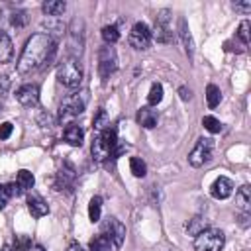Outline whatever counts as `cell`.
<instances>
[{"label": "cell", "mask_w": 251, "mask_h": 251, "mask_svg": "<svg viewBox=\"0 0 251 251\" xmlns=\"http://www.w3.org/2000/svg\"><path fill=\"white\" fill-rule=\"evenodd\" d=\"M169 20H171V12H169V10H161V12L157 14V20H155V37H157V41L169 43V41L173 39Z\"/></svg>", "instance_id": "cell-11"}, {"label": "cell", "mask_w": 251, "mask_h": 251, "mask_svg": "<svg viewBox=\"0 0 251 251\" xmlns=\"http://www.w3.org/2000/svg\"><path fill=\"white\" fill-rule=\"evenodd\" d=\"M75 180V171L71 165H67V169H61V173L57 175V190H63V186H73Z\"/></svg>", "instance_id": "cell-21"}, {"label": "cell", "mask_w": 251, "mask_h": 251, "mask_svg": "<svg viewBox=\"0 0 251 251\" xmlns=\"http://www.w3.org/2000/svg\"><path fill=\"white\" fill-rule=\"evenodd\" d=\"M235 206H237L243 214L249 212V208H251V188H249L247 184H243V186L235 192Z\"/></svg>", "instance_id": "cell-16"}, {"label": "cell", "mask_w": 251, "mask_h": 251, "mask_svg": "<svg viewBox=\"0 0 251 251\" xmlns=\"http://www.w3.org/2000/svg\"><path fill=\"white\" fill-rule=\"evenodd\" d=\"M202 126H204V129H208L210 133H220V129H222L220 120L214 118V116H204V118H202Z\"/></svg>", "instance_id": "cell-28"}, {"label": "cell", "mask_w": 251, "mask_h": 251, "mask_svg": "<svg viewBox=\"0 0 251 251\" xmlns=\"http://www.w3.org/2000/svg\"><path fill=\"white\" fill-rule=\"evenodd\" d=\"M102 39H104L108 45L116 43V41L120 39V31H118V27H116V25H104V27H102Z\"/></svg>", "instance_id": "cell-26"}, {"label": "cell", "mask_w": 251, "mask_h": 251, "mask_svg": "<svg viewBox=\"0 0 251 251\" xmlns=\"http://www.w3.org/2000/svg\"><path fill=\"white\" fill-rule=\"evenodd\" d=\"M33 182H35V178H33V175H31L29 171H25V169L18 171V176H16V184H18L20 192L33 188Z\"/></svg>", "instance_id": "cell-20"}, {"label": "cell", "mask_w": 251, "mask_h": 251, "mask_svg": "<svg viewBox=\"0 0 251 251\" xmlns=\"http://www.w3.org/2000/svg\"><path fill=\"white\" fill-rule=\"evenodd\" d=\"M220 100H222L220 88H218L216 84H208V86H206V102H208V106H210V108H216V106L220 104Z\"/></svg>", "instance_id": "cell-23"}, {"label": "cell", "mask_w": 251, "mask_h": 251, "mask_svg": "<svg viewBox=\"0 0 251 251\" xmlns=\"http://www.w3.org/2000/svg\"><path fill=\"white\" fill-rule=\"evenodd\" d=\"M118 145V129L114 126H106L92 143V157L96 161H104L110 155H114V149Z\"/></svg>", "instance_id": "cell-2"}, {"label": "cell", "mask_w": 251, "mask_h": 251, "mask_svg": "<svg viewBox=\"0 0 251 251\" xmlns=\"http://www.w3.org/2000/svg\"><path fill=\"white\" fill-rule=\"evenodd\" d=\"M16 98L22 106L25 108H35L39 104V88L37 84H22L18 90H16Z\"/></svg>", "instance_id": "cell-10"}, {"label": "cell", "mask_w": 251, "mask_h": 251, "mask_svg": "<svg viewBox=\"0 0 251 251\" xmlns=\"http://www.w3.org/2000/svg\"><path fill=\"white\" fill-rule=\"evenodd\" d=\"M86 100H88L86 92H76V94L67 96L59 106V122L65 124V122H71L73 118H76L78 114H82L86 108Z\"/></svg>", "instance_id": "cell-3"}, {"label": "cell", "mask_w": 251, "mask_h": 251, "mask_svg": "<svg viewBox=\"0 0 251 251\" xmlns=\"http://www.w3.org/2000/svg\"><path fill=\"white\" fill-rule=\"evenodd\" d=\"M31 251H45V249H43V245H39V243H35V245H33V249H31Z\"/></svg>", "instance_id": "cell-38"}, {"label": "cell", "mask_w": 251, "mask_h": 251, "mask_svg": "<svg viewBox=\"0 0 251 251\" xmlns=\"http://www.w3.org/2000/svg\"><path fill=\"white\" fill-rule=\"evenodd\" d=\"M14 55V45L12 39L6 31H0V63H8Z\"/></svg>", "instance_id": "cell-18"}, {"label": "cell", "mask_w": 251, "mask_h": 251, "mask_svg": "<svg viewBox=\"0 0 251 251\" xmlns=\"http://www.w3.org/2000/svg\"><path fill=\"white\" fill-rule=\"evenodd\" d=\"M63 135H65V141H67V143H71V145H75V147H80V145H82L84 131H82L80 126H76V124H69V126L65 127Z\"/></svg>", "instance_id": "cell-14"}, {"label": "cell", "mask_w": 251, "mask_h": 251, "mask_svg": "<svg viewBox=\"0 0 251 251\" xmlns=\"http://www.w3.org/2000/svg\"><path fill=\"white\" fill-rule=\"evenodd\" d=\"M233 8H235L237 12H241V14H249V12H251V2H249V0H247V2H235Z\"/></svg>", "instance_id": "cell-35"}, {"label": "cell", "mask_w": 251, "mask_h": 251, "mask_svg": "<svg viewBox=\"0 0 251 251\" xmlns=\"http://www.w3.org/2000/svg\"><path fill=\"white\" fill-rule=\"evenodd\" d=\"M178 92H180V98H182V100H188V98H190V90H186V88H180Z\"/></svg>", "instance_id": "cell-36"}, {"label": "cell", "mask_w": 251, "mask_h": 251, "mask_svg": "<svg viewBox=\"0 0 251 251\" xmlns=\"http://www.w3.org/2000/svg\"><path fill=\"white\" fill-rule=\"evenodd\" d=\"M212 151H214V141L210 137H200L194 145V149L188 153V163L192 167H202L204 163L210 161L212 157Z\"/></svg>", "instance_id": "cell-6"}, {"label": "cell", "mask_w": 251, "mask_h": 251, "mask_svg": "<svg viewBox=\"0 0 251 251\" xmlns=\"http://www.w3.org/2000/svg\"><path fill=\"white\" fill-rule=\"evenodd\" d=\"M90 251H114V243L106 235H98L90 241Z\"/></svg>", "instance_id": "cell-22"}, {"label": "cell", "mask_w": 251, "mask_h": 251, "mask_svg": "<svg viewBox=\"0 0 251 251\" xmlns=\"http://www.w3.org/2000/svg\"><path fill=\"white\" fill-rule=\"evenodd\" d=\"M41 10H43V14L49 16V18H59V16L67 10V4H65L63 0H49V2H43Z\"/></svg>", "instance_id": "cell-19"}, {"label": "cell", "mask_w": 251, "mask_h": 251, "mask_svg": "<svg viewBox=\"0 0 251 251\" xmlns=\"http://www.w3.org/2000/svg\"><path fill=\"white\" fill-rule=\"evenodd\" d=\"M224 243H226V235L216 227H206L194 237L196 251H222Z\"/></svg>", "instance_id": "cell-4"}, {"label": "cell", "mask_w": 251, "mask_h": 251, "mask_svg": "<svg viewBox=\"0 0 251 251\" xmlns=\"http://www.w3.org/2000/svg\"><path fill=\"white\" fill-rule=\"evenodd\" d=\"M27 210H29V214H31L33 218H43V216L49 214L47 202H45L39 194H35V192H31V194L27 196Z\"/></svg>", "instance_id": "cell-13"}, {"label": "cell", "mask_w": 251, "mask_h": 251, "mask_svg": "<svg viewBox=\"0 0 251 251\" xmlns=\"http://www.w3.org/2000/svg\"><path fill=\"white\" fill-rule=\"evenodd\" d=\"M57 80L67 88H76L82 82V69L76 59H67L57 69Z\"/></svg>", "instance_id": "cell-5"}, {"label": "cell", "mask_w": 251, "mask_h": 251, "mask_svg": "<svg viewBox=\"0 0 251 251\" xmlns=\"http://www.w3.org/2000/svg\"><path fill=\"white\" fill-rule=\"evenodd\" d=\"M157 120H159V116H157V112L155 110H151V108H141L139 112H137V122L145 127V129H151V127H155L157 126Z\"/></svg>", "instance_id": "cell-17"}, {"label": "cell", "mask_w": 251, "mask_h": 251, "mask_svg": "<svg viewBox=\"0 0 251 251\" xmlns=\"http://www.w3.org/2000/svg\"><path fill=\"white\" fill-rule=\"evenodd\" d=\"M161 100H163V86L159 82H153L151 84V90H149V96H147V102L151 106H157Z\"/></svg>", "instance_id": "cell-27"}, {"label": "cell", "mask_w": 251, "mask_h": 251, "mask_svg": "<svg viewBox=\"0 0 251 251\" xmlns=\"http://www.w3.org/2000/svg\"><path fill=\"white\" fill-rule=\"evenodd\" d=\"M0 251H14V249H12V247H10V245H4V247H2V249H0Z\"/></svg>", "instance_id": "cell-39"}, {"label": "cell", "mask_w": 251, "mask_h": 251, "mask_svg": "<svg viewBox=\"0 0 251 251\" xmlns=\"http://www.w3.org/2000/svg\"><path fill=\"white\" fill-rule=\"evenodd\" d=\"M237 39L241 41L243 47H247V43H249V22H247V20L241 22V25H239V29H237Z\"/></svg>", "instance_id": "cell-29"}, {"label": "cell", "mask_w": 251, "mask_h": 251, "mask_svg": "<svg viewBox=\"0 0 251 251\" xmlns=\"http://www.w3.org/2000/svg\"><path fill=\"white\" fill-rule=\"evenodd\" d=\"M8 90H10V78L8 76H0V106L4 104Z\"/></svg>", "instance_id": "cell-32"}, {"label": "cell", "mask_w": 251, "mask_h": 251, "mask_svg": "<svg viewBox=\"0 0 251 251\" xmlns=\"http://www.w3.org/2000/svg\"><path fill=\"white\" fill-rule=\"evenodd\" d=\"M106 126H110V122L106 120V112H104V110H100V112H98V118L94 120V129L100 133V131H102Z\"/></svg>", "instance_id": "cell-31"}, {"label": "cell", "mask_w": 251, "mask_h": 251, "mask_svg": "<svg viewBox=\"0 0 251 251\" xmlns=\"http://www.w3.org/2000/svg\"><path fill=\"white\" fill-rule=\"evenodd\" d=\"M67 251H84V249H82V247H80V245H78V243H71V245H69V249H67Z\"/></svg>", "instance_id": "cell-37"}, {"label": "cell", "mask_w": 251, "mask_h": 251, "mask_svg": "<svg viewBox=\"0 0 251 251\" xmlns=\"http://www.w3.org/2000/svg\"><path fill=\"white\" fill-rule=\"evenodd\" d=\"M129 169H131V175L137 176V178H143L145 173H147V167L139 157H131L129 159Z\"/></svg>", "instance_id": "cell-25"}, {"label": "cell", "mask_w": 251, "mask_h": 251, "mask_svg": "<svg viewBox=\"0 0 251 251\" xmlns=\"http://www.w3.org/2000/svg\"><path fill=\"white\" fill-rule=\"evenodd\" d=\"M100 214H102V198L94 196L90 200V204H88V218H90V222H98Z\"/></svg>", "instance_id": "cell-24"}, {"label": "cell", "mask_w": 251, "mask_h": 251, "mask_svg": "<svg viewBox=\"0 0 251 251\" xmlns=\"http://www.w3.org/2000/svg\"><path fill=\"white\" fill-rule=\"evenodd\" d=\"M31 239L27 235H16V251H29Z\"/></svg>", "instance_id": "cell-30"}, {"label": "cell", "mask_w": 251, "mask_h": 251, "mask_svg": "<svg viewBox=\"0 0 251 251\" xmlns=\"http://www.w3.org/2000/svg\"><path fill=\"white\" fill-rule=\"evenodd\" d=\"M24 24H25V14L24 12L12 14V25L14 27H24Z\"/></svg>", "instance_id": "cell-33"}, {"label": "cell", "mask_w": 251, "mask_h": 251, "mask_svg": "<svg viewBox=\"0 0 251 251\" xmlns=\"http://www.w3.org/2000/svg\"><path fill=\"white\" fill-rule=\"evenodd\" d=\"M178 35H180V39H182V43H184V51H186V55L192 57V55H194V41H192V35H190V29H188L184 18L178 20Z\"/></svg>", "instance_id": "cell-15"}, {"label": "cell", "mask_w": 251, "mask_h": 251, "mask_svg": "<svg viewBox=\"0 0 251 251\" xmlns=\"http://www.w3.org/2000/svg\"><path fill=\"white\" fill-rule=\"evenodd\" d=\"M102 235H106L114 243V247H122V243L126 239V226L116 218H108L102 224Z\"/></svg>", "instance_id": "cell-9"}, {"label": "cell", "mask_w": 251, "mask_h": 251, "mask_svg": "<svg viewBox=\"0 0 251 251\" xmlns=\"http://www.w3.org/2000/svg\"><path fill=\"white\" fill-rule=\"evenodd\" d=\"M231 192H233V182L227 176H218L210 186V194L216 200H226L227 196H231Z\"/></svg>", "instance_id": "cell-12"}, {"label": "cell", "mask_w": 251, "mask_h": 251, "mask_svg": "<svg viewBox=\"0 0 251 251\" xmlns=\"http://www.w3.org/2000/svg\"><path fill=\"white\" fill-rule=\"evenodd\" d=\"M116 69H118V55H116L114 47L100 49V53H98V73H100V76L106 80Z\"/></svg>", "instance_id": "cell-8"}, {"label": "cell", "mask_w": 251, "mask_h": 251, "mask_svg": "<svg viewBox=\"0 0 251 251\" xmlns=\"http://www.w3.org/2000/svg\"><path fill=\"white\" fill-rule=\"evenodd\" d=\"M2 188H4V186H2V184H0V192H2Z\"/></svg>", "instance_id": "cell-40"}, {"label": "cell", "mask_w": 251, "mask_h": 251, "mask_svg": "<svg viewBox=\"0 0 251 251\" xmlns=\"http://www.w3.org/2000/svg\"><path fill=\"white\" fill-rule=\"evenodd\" d=\"M55 55V39L49 33H33L18 59V71L22 75L41 69Z\"/></svg>", "instance_id": "cell-1"}, {"label": "cell", "mask_w": 251, "mask_h": 251, "mask_svg": "<svg viewBox=\"0 0 251 251\" xmlns=\"http://www.w3.org/2000/svg\"><path fill=\"white\" fill-rule=\"evenodd\" d=\"M12 129H14V126H12L10 122L0 124V139H8V137H10V133H12Z\"/></svg>", "instance_id": "cell-34"}, {"label": "cell", "mask_w": 251, "mask_h": 251, "mask_svg": "<svg viewBox=\"0 0 251 251\" xmlns=\"http://www.w3.org/2000/svg\"><path fill=\"white\" fill-rule=\"evenodd\" d=\"M127 41H129V45H131L133 49L145 51V49H149V45H151V29H149L143 22H137V24L131 27V31H129Z\"/></svg>", "instance_id": "cell-7"}]
</instances>
